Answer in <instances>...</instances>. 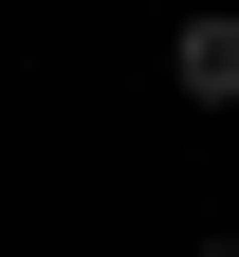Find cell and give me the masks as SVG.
<instances>
[{
  "mask_svg": "<svg viewBox=\"0 0 239 257\" xmlns=\"http://www.w3.org/2000/svg\"><path fill=\"white\" fill-rule=\"evenodd\" d=\"M166 92L184 110H239V19H166Z\"/></svg>",
  "mask_w": 239,
  "mask_h": 257,
  "instance_id": "cell-1",
  "label": "cell"
},
{
  "mask_svg": "<svg viewBox=\"0 0 239 257\" xmlns=\"http://www.w3.org/2000/svg\"><path fill=\"white\" fill-rule=\"evenodd\" d=\"M184 257H239V220H202V239H184Z\"/></svg>",
  "mask_w": 239,
  "mask_h": 257,
  "instance_id": "cell-2",
  "label": "cell"
}]
</instances>
